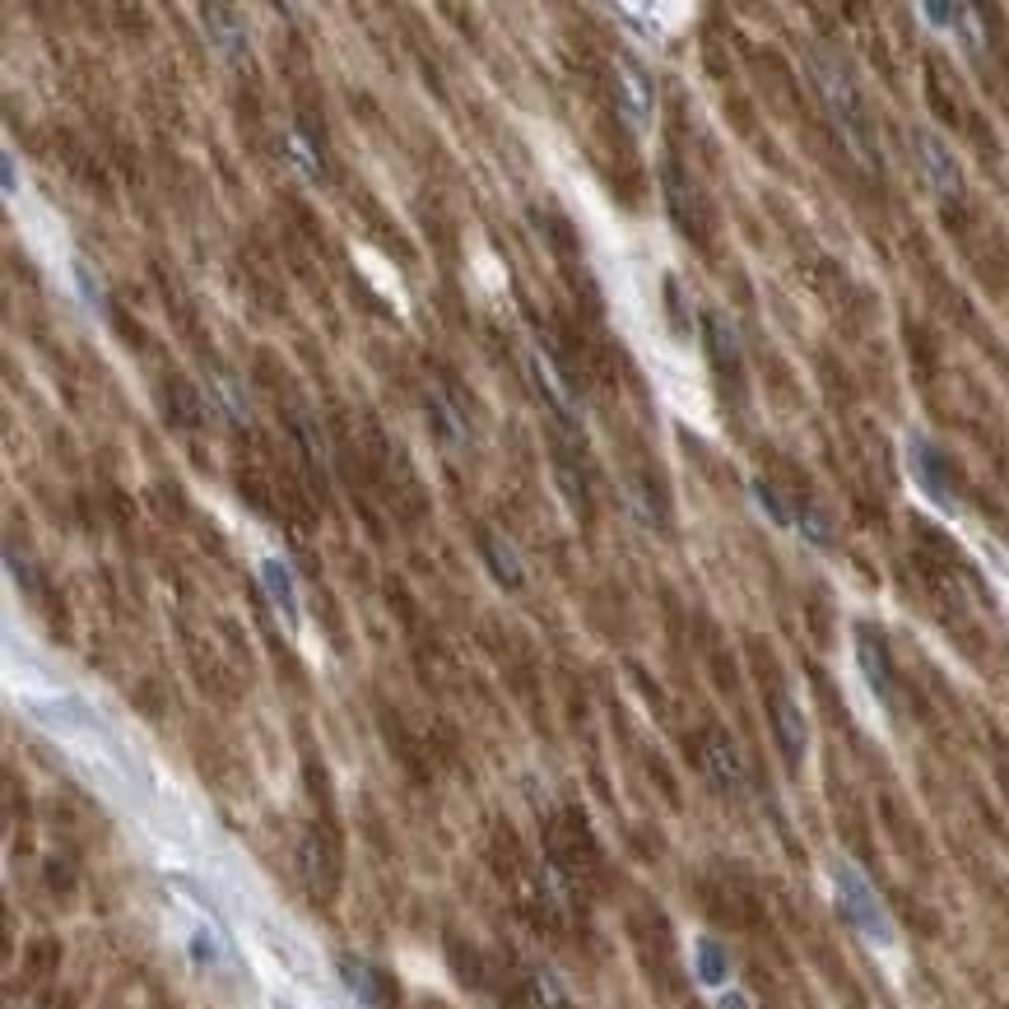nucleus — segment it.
Returning a JSON list of instances; mask_svg holds the SVG:
<instances>
[{"label": "nucleus", "mask_w": 1009, "mask_h": 1009, "mask_svg": "<svg viewBox=\"0 0 1009 1009\" xmlns=\"http://www.w3.org/2000/svg\"><path fill=\"white\" fill-rule=\"evenodd\" d=\"M810 71H814V84H819V94H823L828 117L838 122V130L847 136L851 154H856V159H865V164H874L865 103H861V94H856V84H851V75L842 71V61L828 56V52H814V56H810Z\"/></svg>", "instance_id": "f257e3e1"}, {"label": "nucleus", "mask_w": 1009, "mask_h": 1009, "mask_svg": "<svg viewBox=\"0 0 1009 1009\" xmlns=\"http://www.w3.org/2000/svg\"><path fill=\"white\" fill-rule=\"evenodd\" d=\"M261 587L271 596V605L280 610V619L288 628H298V591H294V572H288L280 558H265L261 564Z\"/></svg>", "instance_id": "9b49d317"}, {"label": "nucleus", "mask_w": 1009, "mask_h": 1009, "mask_svg": "<svg viewBox=\"0 0 1009 1009\" xmlns=\"http://www.w3.org/2000/svg\"><path fill=\"white\" fill-rule=\"evenodd\" d=\"M703 772L722 796H745V758L731 745L726 731H707L703 739Z\"/></svg>", "instance_id": "423d86ee"}, {"label": "nucleus", "mask_w": 1009, "mask_h": 1009, "mask_svg": "<svg viewBox=\"0 0 1009 1009\" xmlns=\"http://www.w3.org/2000/svg\"><path fill=\"white\" fill-rule=\"evenodd\" d=\"M703 335H707V354H712L716 368H735L739 364V330H735L731 317H722V312H707V317H703Z\"/></svg>", "instance_id": "f8f14e48"}, {"label": "nucleus", "mask_w": 1009, "mask_h": 1009, "mask_svg": "<svg viewBox=\"0 0 1009 1009\" xmlns=\"http://www.w3.org/2000/svg\"><path fill=\"white\" fill-rule=\"evenodd\" d=\"M772 735H777V749L787 758V768L800 772L805 749H810V726H805V712L796 707L791 693H777L772 698Z\"/></svg>", "instance_id": "0eeeda50"}, {"label": "nucleus", "mask_w": 1009, "mask_h": 1009, "mask_svg": "<svg viewBox=\"0 0 1009 1009\" xmlns=\"http://www.w3.org/2000/svg\"><path fill=\"white\" fill-rule=\"evenodd\" d=\"M335 968H340V977H345V986H349V996H358L364 1005H382V977H377L372 963L354 958V954H340V963H335Z\"/></svg>", "instance_id": "4468645a"}, {"label": "nucleus", "mask_w": 1009, "mask_h": 1009, "mask_svg": "<svg viewBox=\"0 0 1009 1009\" xmlns=\"http://www.w3.org/2000/svg\"><path fill=\"white\" fill-rule=\"evenodd\" d=\"M912 154H916V164H922V172H926V182H931V191L935 196H945V200H954L958 191H963V172H958V159L949 154V145L935 136V130H912Z\"/></svg>", "instance_id": "39448f33"}, {"label": "nucleus", "mask_w": 1009, "mask_h": 1009, "mask_svg": "<svg viewBox=\"0 0 1009 1009\" xmlns=\"http://www.w3.org/2000/svg\"><path fill=\"white\" fill-rule=\"evenodd\" d=\"M619 14H623V19H638V10H628V6H623V10H619ZM633 29H638V33H642V38H652V42H656V38H661V33H656V29H647V24H633Z\"/></svg>", "instance_id": "a878e982"}, {"label": "nucleus", "mask_w": 1009, "mask_h": 1009, "mask_svg": "<svg viewBox=\"0 0 1009 1009\" xmlns=\"http://www.w3.org/2000/svg\"><path fill=\"white\" fill-rule=\"evenodd\" d=\"M716 1009H754V1000L745 991H722V1000H716Z\"/></svg>", "instance_id": "b1692460"}, {"label": "nucleus", "mask_w": 1009, "mask_h": 1009, "mask_svg": "<svg viewBox=\"0 0 1009 1009\" xmlns=\"http://www.w3.org/2000/svg\"><path fill=\"white\" fill-rule=\"evenodd\" d=\"M749 493H754V503L764 507V517H768L772 526H781V530L796 526V507L787 503V493H781V488H772V484H764V480H754Z\"/></svg>", "instance_id": "dca6fc26"}, {"label": "nucleus", "mask_w": 1009, "mask_h": 1009, "mask_svg": "<svg viewBox=\"0 0 1009 1009\" xmlns=\"http://www.w3.org/2000/svg\"><path fill=\"white\" fill-rule=\"evenodd\" d=\"M530 996L540 1009H564V986L549 968H530Z\"/></svg>", "instance_id": "a211bd4d"}, {"label": "nucleus", "mask_w": 1009, "mask_h": 1009, "mask_svg": "<svg viewBox=\"0 0 1009 1009\" xmlns=\"http://www.w3.org/2000/svg\"><path fill=\"white\" fill-rule=\"evenodd\" d=\"M484 558H488V568H493V577H498L503 587H522V581H526L522 558L503 540V535H484Z\"/></svg>", "instance_id": "2eb2a0df"}, {"label": "nucleus", "mask_w": 1009, "mask_h": 1009, "mask_svg": "<svg viewBox=\"0 0 1009 1009\" xmlns=\"http://www.w3.org/2000/svg\"><path fill=\"white\" fill-rule=\"evenodd\" d=\"M526 372H530V382H535V391H540L545 400H549V410L564 419V423H577L581 414H577V406H572V391L564 387V377L554 372V364L545 354H526Z\"/></svg>", "instance_id": "9d476101"}, {"label": "nucleus", "mask_w": 1009, "mask_h": 1009, "mask_svg": "<svg viewBox=\"0 0 1009 1009\" xmlns=\"http://www.w3.org/2000/svg\"><path fill=\"white\" fill-rule=\"evenodd\" d=\"M907 475H912L916 493H922L926 503H935L939 512H945V517H954V512H958V498H954V484H949V461H945V452H939V446H935L931 438H922V433L907 438Z\"/></svg>", "instance_id": "7ed1b4c3"}, {"label": "nucleus", "mask_w": 1009, "mask_h": 1009, "mask_svg": "<svg viewBox=\"0 0 1009 1009\" xmlns=\"http://www.w3.org/2000/svg\"><path fill=\"white\" fill-rule=\"evenodd\" d=\"M0 182H6V196H14L19 182H14V154L10 149H6V159H0Z\"/></svg>", "instance_id": "393cba45"}, {"label": "nucleus", "mask_w": 1009, "mask_h": 1009, "mask_svg": "<svg viewBox=\"0 0 1009 1009\" xmlns=\"http://www.w3.org/2000/svg\"><path fill=\"white\" fill-rule=\"evenodd\" d=\"M856 665H861V675H865L870 693L889 707V703H893V670H889V652H884V642L874 638L870 628H856Z\"/></svg>", "instance_id": "1a4fd4ad"}, {"label": "nucleus", "mask_w": 1009, "mask_h": 1009, "mask_svg": "<svg viewBox=\"0 0 1009 1009\" xmlns=\"http://www.w3.org/2000/svg\"><path fill=\"white\" fill-rule=\"evenodd\" d=\"M191 954H196V963H200V968H210V963L219 958V949H214V939H210L206 931H200V935L191 939Z\"/></svg>", "instance_id": "4be33fe9"}, {"label": "nucleus", "mask_w": 1009, "mask_h": 1009, "mask_svg": "<svg viewBox=\"0 0 1009 1009\" xmlns=\"http://www.w3.org/2000/svg\"><path fill=\"white\" fill-rule=\"evenodd\" d=\"M665 196H670V210H675V223H680V229H689V210H693V200H689V191H684V177H680V168H675V164L665 168Z\"/></svg>", "instance_id": "6ab92c4d"}, {"label": "nucleus", "mask_w": 1009, "mask_h": 1009, "mask_svg": "<svg viewBox=\"0 0 1009 1009\" xmlns=\"http://www.w3.org/2000/svg\"><path fill=\"white\" fill-rule=\"evenodd\" d=\"M796 530H800L814 549H828V545H833V530H828L823 512H819L814 503H796Z\"/></svg>", "instance_id": "f3484780"}, {"label": "nucleus", "mask_w": 1009, "mask_h": 1009, "mask_svg": "<svg viewBox=\"0 0 1009 1009\" xmlns=\"http://www.w3.org/2000/svg\"><path fill=\"white\" fill-rule=\"evenodd\" d=\"M614 94H619L623 122L642 136V130L652 126V98H656V88H652V75L642 71V61L633 52H619L614 56Z\"/></svg>", "instance_id": "20e7f679"}, {"label": "nucleus", "mask_w": 1009, "mask_h": 1009, "mask_svg": "<svg viewBox=\"0 0 1009 1009\" xmlns=\"http://www.w3.org/2000/svg\"><path fill=\"white\" fill-rule=\"evenodd\" d=\"M75 280H80V294H84V303H88V307H98V303H103V288L94 284V275H88L84 265H75Z\"/></svg>", "instance_id": "5701e85b"}, {"label": "nucleus", "mask_w": 1009, "mask_h": 1009, "mask_svg": "<svg viewBox=\"0 0 1009 1009\" xmlns=\"http://www.w3.org/2000/svg\"><path fill=\"white\" fill-rule=\"evenodd\" d=\"M922 19H931V29H954L958 24V6H922Z\"/></svg>", "instance_id": "412c9836"}, {"label": "nucleus", "mask_w": 1009, "mask_h": 1009, "mask_svg": "<svg viewBox=\"0 0 1009 1009\" xmlns=\"http://www.w3.org/2000/svg\"><path fill=\"white\" fill-rule=\"evenodd\" d=\"M828 874H833V903L842 912V922L856 931L861 939H870L874 949H889L893 945V926H889V912L880 903V893L870 889L865 874L851 865V861H833L828 865Z\"/></svg>", "instance_id": "f03ea898"}, {"label": "nucleus", "mask_w": 1009, "mask_h": 1009, "mask_svg": "<svg viewBox=\"0 0 1009 1009\" xmlns=\"http://www.w3.org/2000/svg\"><path fill=\"white\" fill-rule=\"evenodd\" d=\"M284 149H288V159L303 168V177H317V159H312V149H307V140L298 136V130H294V136H284Z\"/></svg>", "instance_id": "aec40b11"}, {"label": "nucleus", "mask_w": 1009, "mask_h": 1009, "mask_svg": "<svg viewBox=\"0 0 1009 1009\" xmlns=\"http://www.w3.org/2000/svg\"><path fill=\"white\" fill-rule=\"evenodd\" d=\"M200 19H206L210 48H214L223 61H242V56H246V24L238 19V10H229V6H206V10H200Z\"/></svg>", "instance_id": "6e6552de"}, {"label": "nucleus", "mask_w": 1009, "mask_h": 1009, "mask_svg": "<svg viewBox=\"0 0 1009 1009\" xmlns=\"http://www.w3.org/2000/svg\"><path fill=\"white\" fill-rule=\"evenodd\" d=\"M693 977H698L703 986H726L731 981V954L716 945L712 935L693 939Z\"/></svg>", "instance_id": "ddd939ff"}]
</instances>
